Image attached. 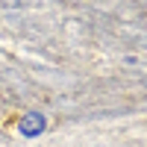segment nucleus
I'll list each match as a JSON object with an SVG mask.
<instances>
[{
    "instance_id": "nucleus-1",
    "label": "nucleus",
    "mask_w": 147,
    "mask_h": 147,
    "mask_svg": "<svg viewBox=\"0 0 147 147\" xmlns=\"http://www.w3.org/2000/svg\"><path fill=\"white\" fill-rule=\"evenodd\" d=\"M44 127H47V121H44V115H24L21 118V124H18V129H21V136H38V132H44Z\"/></svg>"
}]
</instances>
